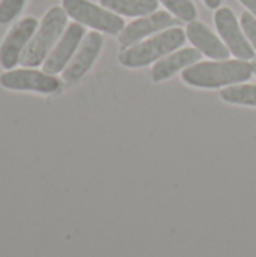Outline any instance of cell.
I'll list each match as a JSON object with an SVG mask.
<instances>
[{"mask_svg":"<svg viewBox=\"0 0 256 257\" xmlns=\"http://www.w3.org/2000/svg\"><path fill=\"white\" fill-rule=\"evenodd\" d=\"M62 8L75 23L92 27L97 32L119 35L125 27L122 17L89 0H62Z\"/></svg>","mask_w":256,"mask_h":257,"instance_id":"obj_4","label":"cell"},{"mask_svg":"<svg viewBox=\"0 0 256 257\" xmlns=\"http://www.w3.org/2000/svg\"><path fill=\"white\" fill-rule=\"evenodd\" d=\"M204 3H205L210 9H219L222 0H204Z\"/></svg>","mask_w":256,"mask_h":257,"instance_id":"obj_19","label":"cell"},{"mask_svg":"<svg viewBox=\"0 0 256 257\" xmlns=\"http://www.w3.org/2000/svg\"><path fill=\"white\" fill-rule=\"evenodd\" d=\"M161 2L170 14H174L181 21H193L196 20L198 11L192 0H158Z\"/></svg>","mask_w":256,"mask_h":257,"instance_id":"obj_15","label":"cell"},{"mask_svg":"<svg viewBox=\"0 0 256 257\" xmlns=\"http://www.w3.org/2000/svg\"><path fill=\"white\" fill-rule=\"evenodd\" d=\"M201 57L202 53L196 48H183L180 51L170 53L169 56L155 62V65L152 66V80L155 83L167 80L175 72L198 63Z\"/></svg>","mask_w":256,"mask_h":257,"instance_id":"obj_12","label":"cell"},{"mask_svg":"<svg viewBox=\"0 0 256 257\" xmlns=\"http://www.w3.org/2000/svg\"><path fill=\"white\" fill-rule=\"evenodd\" d=\"M240 23H241V27H243L246 38L249 39V42L256 50V18L250 12H243Z\"/></svg>","mask_w":256,"mask_h":257,"instance_id":"obj_17","label":"cell"},{"mask_svg":"<svg viewBox=\"0 0 256 257\" xmlns=\"http://www.w3.org/2000/svg\"><path fill=\"white\" fill-rule=\"evenodd\" d=\"M186 35H187V39L193 44V47L199 50L202 54H205L207 57L214 59V60H228L231 54L229 48L204 23L196 21V20L190 21L187 24Z\"/></svg>","mask_w":256,"mask_h":257,"instance_id":"obj_11","label":"cell"},{"mask_svg":"<svg viewBox=\"0 0 256 257\" xmlns=\"http://www.w3.org/2000/svg\"><path fill=\"white\" fill-rule=\"evenodd\" d=\"M252 68H253V72H255L256 75V57L252 60Z\"/></svg>","mask_w":256,"mask_h":257,"instance_id":"obj_20","label":"cell"},{"mask_svg":"<svg viewBox=\"0 0 256 257\" xmlns=\"http://www.w3.org/2000/svg\"><path fill=\"white\" fill-rule=\"evenodd\" d=\"M39 23L33 17H24L18 20L6 33L0 44V66L5 71L14 69L21 59L23 51L33 38Z\"/></svg>","mask_w":256,"mask_h":257,"instance_id":"obj_6","label":"cell"},{"mask_svg":"<svg viewBox=\"0 0 256 257\" xmlns=\"http://www.w3.org/2000/svg\"><path fill=\"white\" fill-rule=\"evenodd\" d=\"M84 27L80 23H71L65 29L63 35L51 50V53L47 56L45 62L42 63V71L51 75H56L62 72L66 65L71 62L72 56L75 54L77 48L80 47L83 38H84Z\"/></svg>","mask_w":256,"mask_h":257,"instance_id":"obj_8","label":"cell"},{"mask_svg":"<svg viewBox=\"0 0 256 257\" xmlns=\"http://www.w3.org/2000/svg\"><path fill=\"white\" fill-rule=\"evenodd\" d=\"M214 23L220 38L229 51L240 60H253L255 48L246 38L234 12L229 8H219L214 14Z\"/></svg>","mask_w":256,"mask_h":257,"instance_id":"obj_7","label":"cell"},{"mask_svg":"<svg viewBox=\"0 0 256 257\" xmlns=\"http://www.w3.org/2000/svg\"><path fill=\"white\" fill-rule=\"evenodd\" d=\"M186 32L181 27H170L164 32L146 39L140 44H134L119 54V62L127 68H142L152 62L163 59L186 42Z\"/></svg>","mask_w":256,"mask_h":257,"instance_id":"obj_3","label":"cell"},{"mask_svg":"<svg viewBox=\"0 0 256 257\" xmlns=\"http://www.w3.org/2000/svg\"><path fill=\"white\" fill-rule=\"evenodd\" d=\"M103 47V36L100 32H89L80 47L77 48L75 54L72 56L71 62L66 65V68L62 71V78L66 83H75L83 78V75L91 69L94 62L97 60L100 51Z\"/></svg>","mask_w":256,"mask_h":257,"instance_id":"obj_10","label":"cell"},{"mask_svg":"<svg viewBox=\"0 0 256 257\" xmlns=\"http://www.w3.org/2000/svg\"><path fill=\"white\" fill-rule=\"evenodd\" d=\"M66 23L68 14L65 12V9L62 6H51L42 17L33 38L23 51L20 65L24 68L41 66L63 35Z\"/></svg>","mask_w":256,"mask_h":257,"instance_id":"obj_2","label":"cell"},{"mask_svg":"<svg viewBox=\"0 0 256 257\" xmlns=\"http://www.w3.org/2000/svg\"><path fill=\"white\" fill-rule=\"evenodd\" d=\"M243 3V6H246L249 9V12L256 18V0H240Z\"/></svg>","mask_w":256,"mask_h":257,"instance_id":"obj_18","label":"cell"},{"mask_svg":"<svg viewBox=\"0 0 256 257\" xmlns=\"http://www.w3.org/2000/svg\"><path fill=\"white\" fill-rule=\"evenodd\" d=\"M0 86L17 92L54 93L60 89V80L56 75L38 71L35 68L9 69L0 74Z\"/></svg>","mask_w":256,"mask_h":257,"instance_id":"obj_5","label":"cell"},{"mask_svg":"<svg viewBox=\"0 0 256 257\" xmlns=\"http://www.w3.org/2000/svg\"><path fill=\"white\" fill-rule=\"evenodd\" d=\"M27 0H0V24L14 21L23 11Z\"/></svg>","mask_w":256,"mask_h":257,"instance_id":"obj_16","label":"cell"},{"mask_svg":"<svg viewBox=\"0 0 256 257\" xmlns=\"http://www.w3.org/2000/svg\"><path fill=\"white\" fill-rule=\"evenodd\" d=\"M180 21L181 20L174 18L170 12H166V11H155L151 15L140 17L139 20H134L133 23L125 26L124 30L119 33L121 48L125 50L155 32L175 27Z\"/></svg>","mask_w":256,"mask_h":257,"instance_id":"obj_9","label":"cell"},{"mask_svg":"<svg viewBox=\"0 0 256 257\" xmlns=\"http://www.w3.org/2000/svg\"><path fill=\"white\" fill-rule=\"evenodd\" d=\"M101 6L125 17H146L157 11L158 0H100Z\"/></svg>","mask_w":256,"mask_h":257,"instance_id":"obj_13","label":"cell"},{"mask_svg":"<svg viewBox=\"0 0 256 257\" xmlns=\"http://www.w3.org/2000/svg\"><path fill=\"white\" fill-rule=\"evenodd\" d=\"M220 96L223 101L238 105L256 107V86L255 84H232L222 89Z\"/></svg>","mask_w":256,"mask_h":257,"instance_id":"obj_14","label":"cell"},{"mask_svg":"<svg viewBox=\"0 0 256 257\" xmlns=\"http://www.w3.org/2000/svg\"><path fill=\"white\" fill-rule=\"evenodd\" d=\"M252 75V63L240 59L199 62L186 68L181 74L183 80L187 84L201 89H217L240 84L250 80Z\"/></svg>","mask_w":256,"mask_h":257,"instance_id":"obj_1","label":"cell"}]
</instances>
